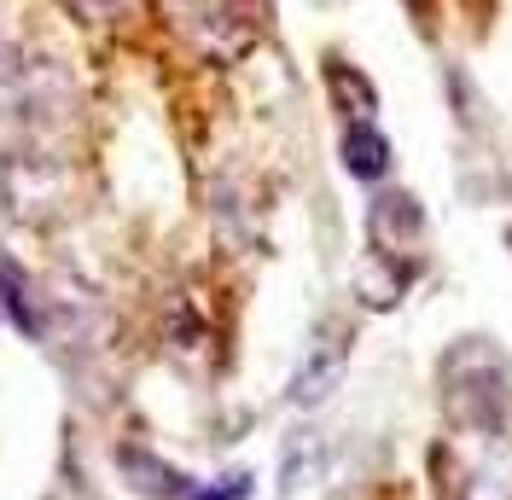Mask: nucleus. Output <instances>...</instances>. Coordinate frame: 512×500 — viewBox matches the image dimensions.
Here are the masks:
<instances>
[{"instance_id": "f257e3e1", "label": "nucleus", "mask_w": 512, "mask_h": 500, "mask_svg": "<svg viewBox=\"0 0 512 500\" xmlns=\"http://www.w3.org/2000/svg\"><path fill=\"white\" fill-rule=\"evenodd\" d=\"M443 407L460 431H507L512 413V361L495 338H454L437 367Z\"/></svg>"}, {"instance_id": "f03ea898", "label": "nucleus", "mask_w": 512, "mask_h": 500, "mask_svg": "<svg viewBox=\"0 0 512 500\" xmlns=\"http://www.w3.org/2000/svg\"><path fill=\"white\" fill-rule=\"evenodd\" d=\"M367 256L390 262L396 274H419V250H425V210H419L408 192H379L373 210H367Z\"/></svg>"}, {"instance_id": "7ed1b4c3", "label": "nucleus", "mask_w": 512, "mask_h": 500, "mask_svg": "<svg viewBox=\"0 0 512 500\" xmlns=\"http://www.w3.org/2000/svg\"><path fill=\"white\" fill-rule=\"evenodd\" d=\"M53 181H64V169L53 157H12L6 163V204L18 221H53L59 204H53Z\"/></svg>"}, {"instance_id": "20e7f679", "label": "nucleus", "mask_w": 512, "mask_h": 500, "mask_svg": "<svg viewBox=\"0 0 512 500\" xmlns=\"http://www.w3.org/2000/svg\"><path fill=\"white\" fill-rule=\"evenodd\" d=\"M478 442V460L454 477L460 500H512V448L501 442V431H466Z\"/></svg>"}, {"instance_id": "39448f33", "label": "nucleus", "mask_w": 512, "mask_h": 500, "mask_svg": "<svg viewBox=\"0 0 512 500\" xmlns=\"http://www.w3.org/2000/svg\"><path fill=\"white\" fill-rule=\"evenodd\" d=\"M344 361H350L344 332H320L315 344H309V355H303V367L291 373V402H297V407H320L332 390H338Z\"/></svg>"}, {"instance_id": "423d86ee", "label": "nucleus", "mask_w": 512, "mask_h": 500, "mask_svg": "<svg viewBox=\"0 0 512 500\" xmlns=\"http://www.w3.org/2000/svg\"><path fill=\"white\" fill-rule=\"evenodd\" d=\"M0 309L12 314V326L24 338H47V297L18 262H0Z\"/></svg>"}, {"instance_id": "0eeeda50", "label": "nucleus", "mask_w": 512, "mask_h": 500, "mask_svg": "<svg viewBox=\"0 0 512 500\" xmlns=\"http://www.w3.org/2000/svg\"><path fill=\"white\" fill-rule=\"evenodd\" d=\"M326 94H332V111H344V123H373L379 111V88L344 59H326Z\"/></svg>"}, {"instance_id": "6e6552de", "label": "nucleus", "mask_w": 512, "mask_h": 500, "mask_svg": "<svg viewBox=\"0 0 512 500\" xmlns=\"http://www.w3.org/2000/svg\"><path fill=\"white\" fill-rule=\"evenodd\" d=\"M117 466L128 471V483H134L140 495H152V500H181V495H192L187 477H181L175 466H163L158 454H146V448H123V454H117Z\"/></svg>"}, {"instance_id": "1a4fd4ad", "label": "nucleus", "mask_w": 512, "mask_h": 500, "mask_svg": "<svg viewBox=\"0 0 512 500\" xmlns=\"http://www.w3.org/2000/svg\"><path fill=\"white\" fill-rule=\"evenodd\" d=\"M344 169L355 181H384L390 175V140L373 123H344Z\"/></svg>"}, {"instance_id": "9d476101", "label": "nucleus", "mask_w": 512, "mask_h": 500, "mask_svg": "<svg viewBox=\"0 0 512 500\" xmlns=\"http://www.w3.org/2000/svg\"><path fill=\"white\" fill-rule=\"evenodd\" d=\"M315 471H320V437L297 431L280 454V477H286V489H303V483H315Z\"/></svg>"}, {"instance_id": "9b49d317", "label": "nucleus", "mask_w": 512, "mask_h": 500, "mask_svg": "<svg viewBox=\"0 0 512 500\" xmlns=\"http://www.w3.org/2000/svg\"><path fill=\"white\" fill-rule=\"evenodd\" d=\"M251 495V471H227L216 483H204V489H192L187 500H245Z\"/></svg>"}, {"instance_id": "f8f14e48", "label": "nucleus", "mask_w": 512, "mask_h": 500, "mask_svg": "<svg viewBox=\"0 0 512 500\" xmlns=\"http://www.w3.org/2000/svg\"><path fill=\"white\" fill-rule=\"evenodd\" d=\"M70 6H76L82 18H123L134 0H70Z\"/></svg>"}, {"instance_id": "ddd939ff", "label": "nucleus", "mask_w": 512, "mask_h": 500, "mask_svg": "<svg viewBox=\"0 0 512 500\" xmlns=\"http://www.w3.org/2000/svg\"><path fill=\"white\" fill-rule=\"evenodd\" d=\"M408 6H414V12H431V0H408Z\"/></svg>"}]
</instances>
